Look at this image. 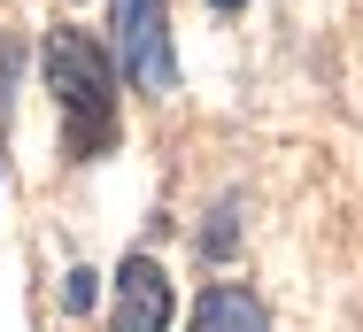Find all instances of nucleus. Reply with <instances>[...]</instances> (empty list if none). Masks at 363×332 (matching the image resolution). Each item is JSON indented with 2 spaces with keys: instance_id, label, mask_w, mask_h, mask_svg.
I'll return each mask as SVG.
<instances>
[{
  "instance_id": "nucleus-4",
  "label": "nucleus",
  "mask_w": 363,
  "mask_h": 332,
  "mask_svg": "<svg viewBox=\"0 0 363 332\" xmlns=\"http://www.w3.org/2000/svg\"><path fill=\"white\" fill-rule=\"evenodd\" d=\"M186 332H263V301L240 294V286H209L194 301V325Z\"/></svg>"
},
{
  "instance_id": "nucleus-6",
  "label": "nucleus",
  "mask_w": 363,
  "mask_h": 332,
  "mask_svg": "<svg viewBox=\"0 0 363 332\" xmlns=\"http://www.w3.org/2000/svg\"><path fill=\"white\" fill-rule=\"evenodd\" d=\"M62 309H93V270H70L62 278Z\"/></svg>"
},
{
  "instance_id": "nucleus-3",
  "label": "nucleus",
  "mask_w": 363,
  "mask_h": 332,
  "mask_svg": "<svg viewBox=\"0 0 363 332\" xmlns=\"http://www.w3.org/2000/svg\"><path fill=\"white\" fill-rule=\"evenodd\" d=\"M170 309H178V294H170L162 263L155 255H124V270H116V309H108L116 332H162Z\"/></svg>"
},
{
  "instance_id": "nucleus-2",
  "label": "nucleus",
  "mask_w": 363,
  "mask_h": 332,
  "mask_svg": "<svg viewBox=\"0 0 363 332\" xmlns=\"http://www.w3.org/2000/svg\"><path fill=\"white\" fill-rule=\"evenodd\" d=\"M116 55H124V77H132L140 93H170V85H178L162 0H116Z\"/></svg>"
},
{
  "instance_id": "nucleus-1",
  "label": "nucleus",
  "mask_w": 363,
  "mask_h": 332,
  "mask_svg": "<svg viewBox=\"0 0 363 332\" xmlns=\"http://www.w3.org/2000/svg\"><path fill=\"white\" fill-rule=\"evenodd\" d=\"M47 85H55V109L85 132V147H101L108 116H116V62H108V47H93L85 31L55 23L47 31Z\"/></svg>"
},
{
  "instance_id": "nucleus-8",
  "label": "nucleus",
  "mask_w": 363,
  "mask_h": 332,
  "mask_svg": "<svg viewBox=\"0 0 363 332\" xmlns=\"http://www.w3.org/2000/svg\"><path fill=\"white\" fill-rule=\"evenodd\" d=\"M209 8H240V0H209Z\"/></svg>"
},
{
  "instance_id": "nucleus-7",
  "label": "nucleus",
  "mask_w": 363,
  "mask_h": 332,
  "mask_svg": "<svg viewBox=\"0 0 363 332\" xmlns=\"http://www.w3.org/2000/svg\"><path fill=\"white\" fill-rule=\"evenodd\" d=\"M8 85H16V39L0 31V116H8Z\"/></svg>"
},
{
  "instance_id": "nucleus-5",
  "label": "nucleus",
  "mask_w": 363,
  "mask_h": 332,
  "mask_svg": "<svg viewBox=\"0 0 363 332\" xmlns=\"http://www.w3.org/2000/svg\"><path fill=\"white\" fill-rule=\"evenodd\" d=\"M201 240H209V255H232L240 248V201H217V216H209Z\"/></svg>"
}]
</instances>
